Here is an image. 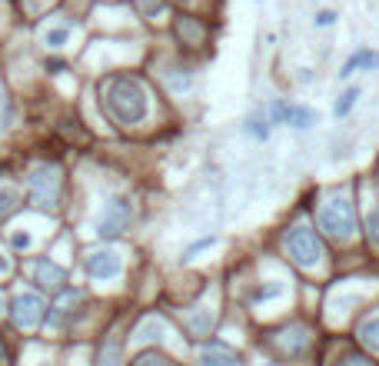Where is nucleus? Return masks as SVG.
Returning a JSON list of instances; mask_svg holds the SVG:
<instances>
[{
	"label": "nucleus",
	"instance_id": "0eeeda50",
	"mask_svg": "<svg viewBox=\"0 0 379 366\" xmlns=\"http://www.w3.org/2000/svg\"><path fill=\"white\" fill-rule=\"evenodd\" d=\"M120 270H123V260L117 250H97V253L87 257V273H90V280H97V283L117 280Z\"/></svg>",
	"mask_w": 379,
	"mask_h": 366
},
{
	"label": "nucleus",
	"instance_id": "c85d7f7f",
	"mask_svg": "<svg viewBox=\"0 0 379 366\" xmlns=\"http://www.w3.org/2000/svg\"><path fill=\"white\" fill-rule=\"evenodd\" d=\"M0 313H3V296H0Z\"/></svg>",
	"mask_w": 379,
	"mask_h": 366
},
{
	"label": "nucleus",
	"instance_id": "cd10ccee",
	"mask_svg": "<svg viewBox=\"0 0 379 366\" xmlns=\"http://www.w3.org/2000/svg\"><path fill=\"white\" fill-rule=\"evenodd\" d=\"M10 270V263H7V257H0V273H7Z\"/></svg>",
	"mask_w": 379,
	"mask_h": 366
},
{
	"label": "nucleus",
	"instance_id": "dca6fc26",
	"mask_svg": "<svg viewBox=\"0 0 379 366\" xmlns=\"http://www.w3.org/2000/svg\"><path fill=\"white\" fill-rule=\"evenodd\" d=\"M356 100H360V87H349V90H343V97L336 100V117H346L349 110L356 107Z\"/></svg>",
	"mask_w": 379,
	"mask_h": 366
},
{
	"label": "nucleus",
	"instance_id": "4be33fe9",
	"mask_svg": "<svg viewBox=\"0 0 379 366\" xmlns=\"http://www.w3.org/2000/svg\"><path fill=\"white\" fill-rule=\"evenodd\" d=\"M134 366H173V363H170L167 356H160V353H143V356H137Z\"/></svg>",
	"mask_w": 379,
	"mask_h": 366
},
{
	"label": "nucleus",
	"instance_id": "ddd939ff",
	"mask_svg": "<svg viewBox=\"0 0 379 366\" xmlns=\"http://www.w3.org/2000/svg\"><path fill=\"white\" fill-rule=\"evenodd\" d=\"M70 33H74V27L70 24H61V27H50V31L44 33V44L50 47V50H61L67 40H70Z\"/></svg>",
	"mask_w": 379,
	"mask_h": 366
},
{
	"label": "nucleus",
	"instance_id": "9d476101",
	"mask_svg": "<svg viewBox=\"0 0 379 366\" xmlns=\"http://www.w3.org/2000/svg\"><path fill=\"white\" fill-rule=\"evenodd\" d=\"M373 67H379V54H376V50H356V54L343 63L339 77H353L356 70H373Z\"/></svg>",
	"mask_w": 379,
	"mask_h": 366
},
{
	"label": "nucleus",
	"instance_id": "393cba45",
	"mask_svg": "<svg viewBox=\"0 0 379 366\" xmlns=\"http://www.w3.org/2000/svg\"><path fill=\"white\" fill-rule=\"evenodd\" d=\"M333 20H336L333 10H319V14H316V27H330Z\"/></svg>",
	"mask_w": 379,
	"mask_h": 366
},
{
	"label": "nucleus",
	"instance_id": "412c9836",
	"mask_svg": "<svg viewBox=\"0 0 379 366\" xmlns=\"http://www.w3.org/2000/svg\"><path fill=\"white\" fill-rule=\"evenodd\" d=\"M210 326H213L210 313H200V317H193V320H190V330H193L197 336H207V333H210Z\"/></svg>",
	"mask_w": 379,
	"mask_h": 366
},
{
	"label": "nucleus",
	"instance_id": "a211bd4d",
	"mask_svg": "<svg viewBox=\"0 0 379 366\" xmlns=\"http://www.w3.org/2000/svg\"><path fill=\"white\" fill-rule=\"evenodd\" d=\"M163 333H167V330H163V323L160 320H143L140 323V330H137V340H160Z\"/></svg>",
	"mask_w": 379,
	"mask_h": 366
},
{
	"label": "nucleus",
	"instance_id": "f8f14e48",
	"mask_svg": "<svg viewBox=\"0 0 379 366\" xmlns=\"http://www.w3.org/2000/svg\"><path fill=\"white\" fill-rule=\"evenodd\" d=\"M356 336H360V343H363L366 350L379 353V317H373V320L360 323V330H356Z\"/></svg>",
	"mask_w": 379,
	"mask_h": 366
},
{
	"label": "nucleus",
	"instance_id": "2eb2a0df",
	"mask_svg": "<svg viewBox=\"0 0 379 366\" xmlns=\"http://www.w3.org/2000/svg\"><path fill=\"white\" fill-rule=\"evenodd\" d=\"M17 203H20V193H17L14 186H3V190H0V220L7 214H14Z\"/></svg>",
	"mask_w": 379,
	"mask_h": 366
},
{
	"label": "nucleus",
	"instance_id": "6e6552de",
	"mask_svg": "<svg viewBox=\"0 0 379 366\" xmlns=\"http://www.w3.org/2000/svg\"><path fill=\"white\" fill-rule=\"evenodd\" d=\"M44 317V300L37 293H20L14 300V323L20 330H33Z\"/></svg>",
	"mask_w": 379,
	"mask_h": 366
},
{
	"label": "nucleus",
	"instance_id": "f03ea898",
	"mask_svg": "<svg viewBox=\"0 0 379 366\" xmlns=\"http://www.w3.org/2000/svg\"><path fill=\"white\" fill-rule=\"evenodd\" d=\"M319 227L326 230L333 240H349L356 233V207H353V200L343 197V193L326 200L319 207Z\"/></svg>",
	"mask_w": 379,
	"mask_h": 366
},
{
	"label": "nucleus",
	"instance_id": "aec40b11",
	"mask_svg": "<svg viewBox=\"0 0 379 366\" xmlns=\"http://www.w3.org/2000/svg\"><path fill=\"white\" fill-rule=\"evenodd\" d=\"M366 237H369V244L379 250V210H369V214H366Z\"/></svg>",
	"mask_w": 379,
	"mask_h": 366
},
{
	"label": "nucleus",
	"instance_id": "39448f33",
	"mask_svg": "<svg viewBox=\"0 0 379 366\" xmlns=\"http://www.w3.org/2000/svg\"><path fill=\"white\" fill-rule=\"evenodd\" d=\"M27 186H31L33 200L40 207H57V200H61V177H57V170H50V167L33 170L31 177H27Z\"/></svg>",
	"mask_w": 379,
	"mask_h": 366
},
{
	"label": "nucleus",
	"instance_id": "423d86ee",
	"mask_svg": "<svg viewBox=\"0 0 379 366\" xmlns=\"http://www.w3.org/2000/svg\"><path fill=\"white\" fill-rule=\"evenodd\" d=\"M134 220V207L127 197H113L110 203L104 207V216H100V237H117L123 230L130 227Z\"/></svg>",
	"mask_w": 379,
	"mask_h": 366
},
{
	"label": "nucleus",
	"instance_id": "20e7f679",
	"mask_svg": "<svg viewBox=\"0 0 379 366\" xmlns=\"http://www.w3.org/2000/svg\"><path fill=\"white\" fill-rule=\"evenodd\" d=\"M270 120L287 123V127H296V130H313V127L319 123V113L313 107H303V104L276 100L273 107H270Z\"/></svg>",
	"mask_w": 379,
	"mask_h": 366
},
{
	"label": "nucleus",
	"instance_id": "a878e982",
	"mask_svg": "<svg viewBox=\"0 0 379 366\" xmlns=\"http://www.w3.org/2000/svg\"><path fill=\"white\" fill-rule=\"evenodd\" d=\"M63 67H67L63 61H47V70H50V74H61Z\"/></svg>",
	"mask_w": 379,
	"mask_h": 366
},
{
	"label": "nucleus",
	"instance_id": "6ab92c4d",
	"mask_svg": "<svg viewBox=\"0 0 379 366\" xmlns=\"http://www.w3.org/2000/svg\"><path fill=\"white\" fill-rule=\"evenodd\" d=\"M100 366H120V343L117 340H110L100 353Z\"/></svg>",
	"mask_w": 379,
	"mask_h": 366
},
{
	"label": "nucleus",
	"instance_id": "5701e85b",
	"mask_svg": "<svg viewBox=\"0 0 379 366\" xmlns=\"http://www.w3.org/2000/svg\"><path fill=\"white\" fill-rule=\"evenodd\" d=\"M213 244H216V240H213V237H207V240H200V244L186 246V253H183V260H193L197 253H203V250H207V246H213Z\"/></svg>",
	"mask_w": 379,
	"mask_h": 366
},
{
	"label": "nucleus",
	"instance_id": "4468645a",
	"mask_svg": "<svg viewBox=\"0 0 379 366\" xmlns=\"http://www.w3.org/2000/svg\"><path fill=\"white\" fill-rule=\"evenodd\" d=\"M177 31H180V37H186V40H190V44H200V40H203V37H207V31H203V27H200L197 20H193V17H183L180 24H177Z\"/></svg>",
	"mask_w": 379,
	"mask_h": 366
},
{
	"label": "nucleus",
	"instance_id": "f257e3e1",
	"mask_svg": "<svg viewBox=\"0 0 379 366\" xmlns=\"http://www.w3.org/2000/svg\"><path fill=\"white\" fill-rule=\"evenodd\" d=\"M104 107L123 127H137L147 120L150 113V100H147V87L140 83L137 77L117 74L104 83Z\"/></svg>",
	"mask_w": 379,
	"mask_h": 366
},
{
	"label": "nucleus",
	"instance_id": "1a4fd4ad",
	"mask_svg": "<svg viewBox=\"0 0 379 366\" xmlns=\"http://www.w3.org/2000/svg\"><path fill=\"white\" fill-rule=\"evenodd\" d=\"M240 353L223 347V343H210L200 350V366H240Z\"/></svg>",
	"mask_w": 379,
	"mask_h": 366
},
{
	"label": "nucleus",
	"instance_id": "bb28decb",
	"mask_svg": "<svg viewBox=\"0 0 379 366\" xmlns=\"http://www.w3.org/2000/svg\"><path fill=\"white\" fill-rule=\"evenodd\" d=\"M343 366H369V360H366V356H356V360H346Z\"/></svg>",
	"mask_w": 379,
	"mask_h": 366
},
{
	"label": "nucleus",
	"instance_id": "7ed1b4c3",
	"mask_svg": "<svg viewBox=\"0 0 379 366\" xmlns=\"http://www.w3.org/2000/svg\"><path fill=\"white\" fill-rule=\"evenodd\" d=\"M283 246H287L289 260H293L296 266H316L319 260H323V244H319L316 230H309L306 223L289 227L287 237H283Z\"/></svg>",
	"mask_w": 379,
	"mask_h": 366
},
{
	"label": "nucleus",
	"instance_id": "f3484780",
	"mask_svg": "<svg viewBox=\"0 0 379 366\" xmlns=\"http://www.w3.org/2000/svg\"><path fill=\"white\" fill-rule=\"evenodd\" d=\"M246 134H250V137H257V140H266V137H270L266 117H263V113H253V117L246 120Z\"/></svg>",
	"mask_w": 379,
	"mask_h": 366
},
{
	"label": "nucleus",
	"instance_id": "b1692460",
	"mask_svg": "<svg viewBox=\"0 0 379 366\" xmlns=\"http://www.w3.org/2000/svg\"><path fill=\"white\" fill-rule=\"evenodd\" d=\"M10 244H14L17 250H31V246H33V237H31V233H14V237H10Z\"/></svg>",
	"mask_w": 379,
	"mask_h": 366
},
{
	"label": "nucleus",
	"instance_id": "9b49d317",
	"mask_svg": "<svg viewBox=\"0 0 379 366\" xmlns=\"http://www.w3.org/2000/svg\"><path fill=\"white\" fill-rule=\"evenodd\" d=\"M63 280H67L63 266L50 263V260H40V263H37V283H40V287H47V290H57Z\"/></svg>",
	"mask_w": 379,
	"mask_h": 366
}]
</instances>
